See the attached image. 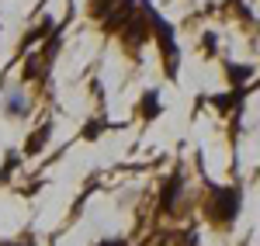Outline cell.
<instances>
[{"instance_id":"obj_1","label":"cell","mask_w":260,"mask_h":246,"mask_svg":"<svg viewBox=\"0 0 260 246\" xmlns=\"http://www.w3.org/2000/svg\"><path fill=\"white\" fill-rule=\"evenodd\" d=\"M7 115H14V118H21V115H24V111H28V101H24V94H18V90H14V94H7Z\"/></svg>"}]
</instances>
